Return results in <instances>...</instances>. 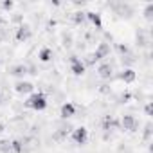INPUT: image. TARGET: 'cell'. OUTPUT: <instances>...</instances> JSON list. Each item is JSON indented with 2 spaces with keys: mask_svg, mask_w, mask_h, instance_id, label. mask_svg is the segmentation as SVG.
Segmentation results:
<instances>
[{
  "mask_svg": "<svg viewBox=\"0 0 153 153\" xmlns=\"http://www.w3.org/2000/svg\"><path fill=\"white\" fill-rule=\"evenodd\" d=\"M25 106H27V108H33V110H36V112H42V110L47 108V96H45L43 92H33V94L27 97Z\"/></svg>",
  "mask_w": 153,
  "mask_h": 153,
  "instance_id": "6da1fadb",
  "label": "cell"
},
{
  "mask_svg": "<svg viewBox=\"0 0 153 153\" xmlns=\"http://www.w3.org/2000/svg\"><path fill=\"white\" fill-rule=\"evenodd\" d=\"M70 139H72L74 144L83 146V144H87V140H88V130H87L85 126H78L76 130H72Z\"/></svg>",
  "mask_w": 153,
  "mask_h": 153,
  "instance_id": "7a4b0ae2",
  "label": "cell"
},
{
  "mask_svg": "<svg viewBox=\"0 0 153 153\" xmlns=\"http://www.w3.org/2000/svg\"><path fill=\"white\" fill-rule=\"evenodd\" d=\"M70 72L74 74V76H83L85 72H87V67H85V63H83V59H79L78 56H70Z\"/></svg>",
  "mask_w": 153,
  "mask_h": 153,
  "instance_id": "3957f363",
  "label": "cell"
},
{
  "mask_svg": "<svg viewBox=\"0 0 153 153\" xmlns=\"http://www.w3.org/2000/svg\"><path fill=\"white\" fill-rule=\"evenodd\" d=\"M119 123H121V128L126 131H137V128H139V121L135 119V115H130V114L123 115Z\"/></svg>",
  "mask_w": 153,
  "mask_h": 153,
  "instance_id": "277c9868",
  "label": "cell"
},
{
  "mask_svg": "<svg viewBox=\"0 0 153 153\" xmlns=\"http://www.w3.org/2000/svg\"><path fill=\"white\" fill-rule=\"evenodd\" d=\"M16 40L18 42H27V40H31V36H33V31H31V25L29 24H22V25H18V29H16Z\"/></svg>",
  "mask_w": 153,
  "mask_h": 153,
  "instance_id": "5b68a950",
  "label": "cell"
},
{
  "mask_svg": "<svg viewBox=\"0 0 153 153\" xmlns=\"http://www.w3.org/2000/svg\"><path fill=\"white\" fill-rule=\"evenodd\" d=\"M33 90H34V85L31 81L18 79L15 83V92H18V94H33Z\"/></svg>",
  "mask_w": 153,
  "mask_h": 153,
  "instance_id": "8992f818",
  "label": "cell"
},
{
  "mask_svg": "<svg viewBox=\"0 0 153 153\" xmlns=\"http://www.w3.org/2000/svg\"><path fill=\"white\" fill-rule=\"evenodd\" d=\"M119 126H121V123H119V119H115L114 115H105L103 121H101V128H103L105 131L115 130V128H119Z\"/></svg>",
  "mask_w": 153,
  "mask_h": 153,
  "instance_id": "52a82bcc",
  "label": "cell"
},
{
  "mask_svg": "<svg viewBox=\"0 0 153 153\" xmlns=\"http://www.w3.org/2000/svg\"><path fill=\"white\" fill-rule=\"evenodd\" d=\"M72 115H76V105L70 103V101L63 103L61 108H59V117H61V119H70Z\"/></svg>",
  "mask_w": 153,
  "mask_h": 153,
  "instance_id": "ba28073f",
  "label": "cell"
},
{
  "mask_svg": "<svg viewBox=\"0 0 153 153\" xmlns=\"http://www.w3.org/2000/svg\"><path fill=\"white\" fill-rule=\"evenodd\" d=\"M97 74H99V78L101 79H112V76H114V67L110 63H101L97 67Z\"/></svg>",
  "mask_w": 153,
  "mask_h": 153,
  "instance_id": "9c48e42d",
  "label": "cell"
},
{
  "mask_svg": "<svg viewBox=\"0 0 153 153\" xmlns=\"http://www.w3.org/2000/svg\"><path fill=\"white\" fill-rule=\"evenodd\" d=\"M85 16H87V20H88L96 29H103V18H101L99 13H96V11H85Z\"/></svg>",
  "mask_w": 153,
  "mask_h": 153,
  "instance_id": "30bf717a",
  "label": "cell"
},
{
  "mask_svg": "<svg viewBox=\"0 0 153 153\" xmlns=\"http://www.w3.org/2000/svg\"><path fill=\"white\" fill-rule=\"evenodd\" d=\"M110 51H112V47H110V43H106V42H101L97 47H96V51H94V54L99 58V59H103V58H108L110 56Z\"/></svg>",
  "mask_w": 153,
  "mask_h": 153,
  "instance_id": "8fae6325",
  "label": "cell"
},
{
  "mask_svg": "<svg viewBox=\"0 0 153 153\" xmlns=\"http://www.w3.org/2000/svg\"><path fill=\"white\" fill-rule=\"evenodd\" d=\"M119 79H121V81H124V83H133V81L137 79V72H135L133 68H130V67H128V68H124V70L119 74Z\"/></svg>",
  "mask_w": 153,
  "mask_h": 153,
  "instance_id": "7c38bea8",
  "label": "cell"
},
{
  "mask_svg": "<svg viewBox=\"0 0 153 153\" xmlns=\"http://www.w3.org/2000/svg\"><path fill=\"white\" fill-rule=\"evenodd\" d=\"M52 49H49V47H42L40 49V52H38V59L42 61V63H49L51 59H52Z\"/></svg>",
  "mask_w": 153,
  "mask_h": 153,
  "instance_id": "4fadbf2b",
  "label": "cell"
},
{
  "mask_svg": "<svg viewBox=\"0 0 153 153\" xmlns=\"http://www.w3.org/2000/svg\"><path fill=\"white\" fill-rule=\"evenodd\" d=\"M9 74H11V76H15V78H20V79H22L24 76L27 74V67H25L24 63H18V65H15V67L9 70Z\"/></svg>",
  "mask_w": 153,
  "mask_h": 153,
  "instance_id": "5bb4252c",
  "label": "cell"
},
{
  "mask_svg": "<svg viewBox=\"0 0 153 153\" xmlns=\"http://www.w3.org/2000/svg\"><path fill=\"white\" fill-rule=\"evenodd\" d=\"M11 151L13 153H22L24 151V142L20 139H13L11 140Z\"/></svg>",
  "mask_w": 153,
  "mask_h": 153,
  "instance_id": "9a60e30c",
  "label": "cell"
},
{
  "mask_svg": "<svg viewBox=\"0 0 153 153\" xmlns=\"http://www.w3.org/2000/svg\"><path fill=\"white\" fill-rule=\"evenodd\" d=\"M72 20H74V24L81 25V24L87 20V16H85V11H76V13L72 15Z\"/></svg>",
  "mask_w": 153,
  "mask_h": 153,
  "instance_id": "2e32d148",
  "label": "cell"
},
{
  "mask_svg": "<svg viewBox=\"0 0 153 153\" xmlns=\"http://www.w3.org/2000/svg\"><path fill=\"white\" fill-rule=\"evenodd\" d=\"M97 61H101V59H99V58H97L94 52H90V54L85 58V61H83V63H85V67H87V65H90V67H92V65H96Z\"/></svg>",
  "mask_w": 153,
  "mask_h": 153,
  "instance_id": "e0dca14e",
  "label": "cell"
},
{
  "mask_svg": "<svg viewBox=\"0 0 153 153\" xmlns=\"http://www.w3.org/2000/svg\"><path fill=\"white\" fill-rule=\"evenodd\" d=\"M0 151L2 153H9L11 151V140H0Z\"/></svg>",
  "mask_w": 153,
  "mask_h": 153,
  "instance_id": "ac0fdd59",
  "label": "cell"
},
{
  "mask_svg": "<svg viewBox=\"0 0 153 153\" xmlns=\"http://www.w3.org/2000/svg\"><path fill=\"white\" fill-rule=\"evenodd\" d=\"M0 7H2L4 11H11L15 7V2L13 0H4V2H0Z\"/></svg>",
  "mask_w": 153,
  "mask_h": 153,
  "instance_id": "d6986e66",
  "label": "cell"
},
{
  "mask_svg": "<svg viewBox=\"0 0 153 153\" xmlns=\"http://www.w3.org/2000/svg\"><path fill=\"white\" fill-rule=\"evenodd\" d=\"M144 16H146L148 20H151V18H153V2H149V4L146 6V11H144Z\"/></svg>",
  "mask_w": 153,
  "mask_h": 153,
  "instance_id": "ffe728a7",
  "label": "cell"
},
{
  "mask_svg": "<svg viewBox=\"0 0 153 153\" xmlns=\"http://www.w3.org/2000/svg\"><path fill=\"white\" fill-rule=\"evenodd\" d=\"M115 49H117L121 54H128V52H130V47H128V45H124V43H117V45H115Z\"/></svg>",
  "mask_w": 153,
  "mask_h": 153,
  "instance_id": "44dd1931",
  "label": "cell"
},
{
  "mask_svg": "<svg viewBox=\"0 0 153 153\" xmlns=\"http://www.w3.org/2000/svg\"><path fill=\"white\" fill-rule=\"evenodd\" d=\"M144 112H146V115H153V103H151V101H148V103H146Z\"/></svg>",
  "mask_w": 153,
  "mask_h": 153,
  "instance_id": "7402d4cb",
  "label": "cell"
},
{
  "mask_svg": "<svg viewBox=\"0 0 153 153\" xmlns=\"http://www.w3.org/2000/svg\"><path fill=\"white\" fill-rule=\"evenodd\" d=\"M121 101H123V103H130V101H131V94H130V92H124V94L121 96Z\"/></svg>",
  "mask_w": 153,
  "mask_h": 153,
  "instance_id": "603a6c76",
  "label": "cell"
},
{
  "mask_svg": "<svg viewBox=\"0 0 153 153\" xmlns=\"http://www.w3.org/2000/svg\"><path fill=\"white\" fill-rule=\"evenodd\" d=\"M2 131H4V124H2V123H0V133H2Z\"/></svg>",
  "mask_w": 153,
  "mask_h": 153,
  "instance_id": "cb8c5ba5",
  "label": "cell"
},
{
  "mask_svg": "<svg viewBox=\"0 0 153 153\" xmlns=\"http://www.w3.org/2000/svg\"><path fill=\"white\" fill-rule=\"evenodd\" d=\"M2 24H4V18H2V16H0V25H2Z\"/></svg>",
  "mask_w": 153,
  "mask_h": 153,
  "instance_id": "d4e9b609",
  "label": "cell"
},
{
  "mask_svg": "<svg viewBox=\"0 0 153 153\" xmlns=\"http://www.w3.org/2000/svg\"><path fill=\"white\" fill-rule=\"evenodd\" d=\"M0 103H2V96H0Z\"/></svg>",
  "mask_w": 153,
  "mask_h": 153,
  "instance_id": "484cf974",
  "label": "cell"
},
{
  "mask_svg": "<svg viewBox=\"0 0 153 153\" xmlns=\"http://www.w3.org/2000/svg\"><path fill=\"white\" fill-rule=\"evenodd\" d=\"M0 63H2V58H0Z\"/></svg>",
  "mask_w": 153,
  "mask_h": 153,
  "instance_id": "4316f807",
  "label": "cell"
}]
</instances>
